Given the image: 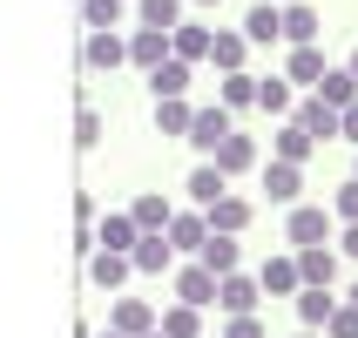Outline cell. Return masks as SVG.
Segmentation results:
<instances>
[{
  "label": "cell",
  "instance_id": "cell-1",
  "mask_svg": "<svg viewBox=\"0 0 358 338\" xmlns=\"http://www.w3.org/2000/svg\"><path fill=\"white\" fill-rule=\"evenodd\" d=\"M331 210H324V203H284V237H291V251H304V244H331Z\"/></svg>",
  "mask_w": 358,
  "mask_h": 338
},
{
  "label": "cell",
  "instance_id": "cell-2",
  "mask_svg": "<svg viewBox=\"0 0 358 338\" xmlns=\"http://www.w3.org/2000/svg\"><path fill=\"white\" fill-rule=\"evenodd\" d=\"M230 129H237V115H230L223 101H196V115H189V136H182V142H189L196 156H210V149H217Z\"/></svg>",
  "mask_w": 358,
  "mask_h": 338
},
{
  "label": "cell",
  "instance_id": "cell-3",
  "mask_svg": "<svg viewBox=\"0 0 358 338\" xmlns=\"http://www.w3.org/2000/svg\"><path fill=\"white\" fill-rule=\"evenodd\" d=\"M291 122H298L318 149H324V142H338V108H331V101H318L311 88H304V101H291Z\"/></svg>",
  "mask_w": 358,
  "mask_h": 338
},
{
  "label": "cell",
  "instance_id": "cell-4",
  "mask_svg": "<svg viewBox=\"0 0 358 338\" xmlns=\"http://www.w3.org/2000/svg\"><path fill=\"white\" fill-rule=\"evenodd\" d=\"M176 304H196V311H217V271L210 264H176Z\"/></svg>",
  "mask_w": 358,
  "mask_h": 338
},
{
  "label": "cell",
  "instance_id": "cell-5",
  "mask_svg": "<svg viewBox=\"0 0 358 338\" xmlns=\"http://www.w3.org/2000/svg\"><path fill=\"white\" fill-rule=\"evenodd\" d=\"M156 304H142V298H129V291H115V304H108V332H122V338H149L156 332Z\"/></svg>",
  "mask_w": 358,
  "mask_h": 338
},
{
  "label": "cell",
  "instance_id": "cell-6",
  "mask_svg": "<svg viewBox=\"0 0 358 338\" xmlns=\"http://www.w3.org/2000/svg\"><path fill=\"white\" fill-rule=\"evenodd\" d=\"M122 61H129V41L115 27H95V34L81 41V68H95V75H115Z\"/></svg>",
  "mask_w": 358,
  "mask_h": 338
},
{
  "label": "cell",
  "instance_id": "cell-7",
  "mask_svg": "<svg viewBox=\"0 0 358 338\" xmlns=\"http://www.w3.org/2000/svg\"><path fill=\"white\" fill-rule=\"evenodd\" d=\"M162 237H169V251H176V258H196L203 237H210V217H203V210H169Z\"/></svg>",
  "mask_w": 358,
  "mask_h": 338
},
{
  "label": "cell",
  "instance_id": "cell-8",
  "mask_svg": "<svg viewBox=\"0 0 358 338\" xmlns=\"http://www.w3.org/2000/svg\"><path fill=\"white\" fill-rule=\"evenodd\" d=\"M210 20H182V27H169V55L189 61V68H210Z\"/></svg>",
  "mask_w": 358,
  "mask_h": 338
},
{
  "label": "cell",
  "instance_id": "cell-9",
  "mask_svg": "<svg viewBox=\"0 0 358 338\" xmlns=\"http://www.w3.org/2000/svg\"><path fill=\"white\" fill-rule=\"evenodd\" d=\"M291 264H298V284H338V244H304L291 251Z\"/></svg>",
  "mask_w": 358,
  "mask_h": 338
},
{
  "label": "cell",
  "instance_id": "cell-10",
  "mask_svg": "<svg viewBox=\"0 0 358 338\" xmlns=\"http://www.w3.org/2000/svg\"><path fill=\"white\" fill-rule=\"evenodd\" d=\"M257 298H264L257 271H223V278H217V311H223V318H230V311H257Z\"/></svg>",
  "mask_w": 358,
  "mask_h": 338
},
{
  "label": "cell",
  "instance_id": "cell-11",
  "mask_svg": "<svg viewBox=\"0 0 358 338\" xmlns=\"http://www.w3.org/2000/svg\"><path fill=\"white\" fill-rule=\"evenodd\" d=\"M243 41H250V48H284V7L278 0H257V7L243 14Z\"/></svg>",
  "mask_w": 358,
  "mask_h": 338
},
{
  "label": "cell",
  "instance_id": "cell-12",
  "mask_svg": "<svg viewBox=\"0 0 358 338\" xmlns=\"http://www.w3.org/2000/svg\"><path fill=\"white\" fill-rule=\"evenodd\" d=\"M298 197H304V162L271 156L264 162V203H298Z\"/></svg>",
  "mask_w": 358,
  "mask_h": 338
},
{
  "label": "cell",
  "instance_id": "cell-13",
  "mask_svg": "<svg viewBox=\"0 0 358 338\" xmlns=\"http://www.w3.org/2000/svg\"><path fill=\"white\" fill-rule=\"evenodd\" d=\"M291 311H298L304 332H324V318L338 311V291H331V284H304L298 298H291Z\"/></svg>",
  "mask_w": 358,
  "mask_h": 338
},
{
  "label": "cell",
  "instance_id": "cell-14",
  "mask_svg": "<svg viewBox=\"0 0 358 338\" xmlns=\"http://www.w3.org/2000/svg\"><path fill=\"white\" fill-rule=\"evenodd\" d=\"M203 162H217L223 176H243V169H257V142L243 136V129H230V136H223V142H217V149H210Z\"/></svg>",
  "mask_w": 358,
  "mask_h": 338
},
{
  "label": "cell",
  "instance_id": "cell-15",
  "mask_svg": "<svg viewBox=\"0 0 358 338\" xmlns=\"http://www.w3.org/2000/svg\"><path fill=\"white\" fill-rule=\"evenodd\" d=\"M129 264H136L142 278H162V271H176V251H169V237H162V230H142L136 251H129Z\"/></svg>",
  "mask_w": 358,
  "mask_h": 338
},
{
  "label": "cell",
  "instance_id": "cell-16",
  "mask_svg": "<svg viewBox=\"0 0 358 338\" xmlns=\"http://www.w3.org/2000/svg\"><path fill=\"white\" fill-rule=\"evenodd\" d=\"M136 217H129V210H108V217H95V251H122V258H129V251H136Z\"/></svg>",
  "mask_w": 358,
  "mask_h": 338
},
{
  "label": "cell",
  "instance_id": "cell-17",
  "mask_svg": "<svg viewBox=\"0 0 358 338\" xmlns=\"http://www.w3.org/2000/svg\"><path fill=\"white\" fill-rule=\"evenodd\" d=\"M189 81H196V68H189V61H156V68H149V101H162V95H189Z\"/></svg>",
  "mask_w": 358,
  "mask_h": 338
},
{
  "label": "cell",
  "instance_id": "cell-18",
  "mask_svg": "<svg viewBox=\"0 0 358 338\" xmlns=\"http://www.w3.org/2000/svg\"><path fill=\"white\" fill-rule=\"evenodd\" d=\"M257 291H264V298H298V291H304L298 264H291V258H264L257 264Z\"/></svg>",
  "mask_w": 358,
  "mask_h": 338
},
{
  "label": "cell",
  "instance_id": "cell-19",
  "mask_svg": "<svg viewBox=\"0 0 358 338\" xmlns=\"http://www.w3.org/2000/svg\"><path fill=\"white\" fill-rule=\"evenodd\" d=\"M243 61H250L243 27H217V34H210V68H217V75H230V68H243Z\"/></svg>",
  "mask_w": 358,
  "mask_h": 338
},
{
  "label": "cell",
  "instance_id": "cell-20",
  "mask_svg": "<svg viewBox=\"0 0 358 338\" xmlns=\"http://www.w3.org/2000/svg\"><path fill=\"white\" fill-rule=\"evenodd\" d=\"M129 271H136V264L122 258V251H88V284H95V291H122Z\"/></svg>",
  "mask_w": 358,
  "mask_h": 338
},
{
  "label": "cell",
  "instance_id": "cell-21",
  "mask_svg": "<svg viewBox=\"0 0 358 338\" xmlns=\"http://www.w3.org/2000/svg\"><path fill=\"white\" fill-rule=\"evenodd\" d=\"M324 68H331V61H324V48L311 41V48H291V61H284V81H291V88H318Z\"/></svg>",
  "mask_w": 358,
  "mask_h": 338
},
{
  "label": "cell",
  "instance_id": "cell-22",
  "mask_svg": "<svg viewBox=\"0 0 358 338\" xmlns=\"http://www.w3.org/2000/svg\"><path fill=\"white\" fill-rule=\"evenodd\" d=\"M182 190H189V203H196V210H210V203H217V197H230V176H223L217 162H196Z\"/></svg>",
  "mask_w": 358,
  "mask_h": 338
},
{
  "label": "cell",
  "instance_id": "cell-23",
  "mask_svg": "<svg viewBox=\"0 0 358 338\" xmlns=\"http://www.w3.org/2000/svg\"><path fill=\"white\" fill-rule=\"evenodd\" d=\"M196 264H210V271H243V251H237V237H230V230H210V237H203V251H196Z\"/></svg>",
  "mask_w": 358,
  "mask_h": 338
},
{
  "label": "cell",
  "instance_id": "cell-24",
  "mask_svg": "<svg viewBox=\"0 0 358 338\" xmlns=\"http://www.w3.org/2000/svg\"><path fill=\"white\" fill-rule=\"evenodd\" d=\"M203 217H210V230H230V237H243L257 210H250V203H243V197H217V203H210V210H203Z\"/></svg>",
  "mask_w": 358,
  "mask_h": 338
},
{
  "label": "cell",
  "instance_id": "cell-25",
  "mask_svg": "<svg viewBox=\"0 0 358 338\" xmlns=\"http://www.w3.org/2000/svg\"><path fill=\"white\" fill-rule=\"evenodd\" d=\"M217 101L230 108V115H243V108H257V75H243V68H230V75L217 81Z\"/></svg>",
  "mask_w": 358,
  "mask_h": 338
},
{
  "label": "cell",
  "instance_id": "cell-26",
  "mask_svg": "<svg viewBox=\"0 0 358 338\" xmlns=\"http://www.w3.org/2000/svg\"><path fill=\"white\" fill-rule=\"evenodd\" d=\"M129 61L149 75L156 61H169V34H162V27H136V34H129Z\"/></svg>",
  "mask_w": 358,
  "mask_h": 338
},
{
  "label": "cell",
  "instance_id": "cell-27",
  "mask_svg": "<svg viewBox=\"0 0 358 338\" xmlns=\"http://www.w3.org/2000/svg\"><path fill=\"white\" fill-rule=\"evenodd\" d=\"M318 41V14L304 0H284V48H311Z\"/></svg>",
  "mask_w": 358,
  "mask_h": 338
},
{
  "label": "cell",
  "instance_id": "cell-28",
  "mask_svg": "<svg viewBox=\"0 0 358 338\" xmlns=\"http://www.w3.org/2000/svg\"><path fill=\"white\" fill-rule=\"evenodd\" d=\"M311 95H318V101H331V108H352V101H358V81H352V68H324Z\"/></svg>",
  "mask_w": 358,
  "mask_h": 338
},
{
  "label": "cell",
  "instance_id": "cell-29",
  "mask_svg": "<svg viewBox=\"0 0 358 338\" xmlns=\"http://www.w3.org/2000/svg\"><path fill=\"white\" fill-rule=\"evenodd\" d=\"M189 115H196L189 95H162L156 101V129H162V136H189Z\"/></svg>",
  "mask_w": 358,
  "mask_h": 338
},
{
  "label": "cell",
  "instance_id": "cell-30",
  "mask_svg": "<svg viewBox=\"0 0 358 338\" xmlns=\"http://www.w3.org/2000/svg\"><path fill=\"white\" fill-rule=\"evenodd\" d=\"M271 156H284V162H311V156H318V142L304 136L298 122H284L278 136H271Z\"/></svg>",
  "mask_w": 358,
  "mask_h": 338
},
{
  "label": "cell",
  "instance_id": "cell-31",
  "mask_svg": "<svg viewBox=\"0 0 358 338\" xmlns=\"http://www.w3.org/2000/svg\"><path fill=\"white\" fill-rule=\"evenodd\" d=\"M156 332L162 338H203V311L196 304H169V311L156 318Z\"/></svg>",
  "mask_w": 358,
  "mask_h": 338
},
{
  "label": "cell",
  "instance_id": "cell-32",
  "mask_svg": "<svg viewBox=\"0 0 358 338\" xmlns=\"http://www.w3.org/2000/svg\"><path fill=\"white\" fill-rule=\"evenodd\" d=\"M291 95H298V88L284 75H257V108L264 115H291Z\"/></svg>",
  "mask_w": 358,
  "mask_h": 338
},
{
  "label": "cell",
  "instance_id": "cell-33",
  "mask_svg": "<svg viewBox=\"0 0 358 338\" xmlns=\"http://www.w3.org/2000/svg\"><path fill=\"white\" fill-rule=\"evenodd\" d=\"M136 14H142V27H162V34H169V27H182V0H136Z\"/></svg>",
  "mask_w": 358,
  "mask_h": 338
},
{
  "label": "cell",
  "instance_id": "cell-34",
  "mask_svg": "<svg viewBox=\"0 0 358 338\" xmlns=\"http://www.w3.org/2000/svg\"><path fill=\"white\" fill-rule=\"evenodd\" d=\"M129 217H136V230H162V223H169V197H156V190H149V197L129 203Z\"/></svg>",
  "mask_w": 358,
  "mask_h": 338
},
{
  "label": "cell",
  "instance_id": "cell-35",
  "mask_svg": "<svg viewBox=\"0 0 358 338\" xmlns=\"http://www.w3.org/2000/svg\"><path fill=\"white\" fill-rule=\"evenodd\" d=\"M122 7H129V0H81V20H88V34H95V27H122Z\"/></svg>",
  "mask_w": 358,
  "mask_h": 338
},
{
  "label": "cell",
  "instance_id": "cell-36",
  "mask_svg": "<svg viewBox=\"0 0 358 338\" xmlns=\"http://www.w3.org/2000/svg\"><path fill=\"white\" fill-rule=\"evenodd\" d=\"M217 338H271V332H264V318H257V311H230Z\"/></svg>",
  "mask_w": 358,
  "mask_h": 338
},
{
  "label": "cell",
  "instance_id": "cell-37",
  "mask_svg": "<svg viewBox=\"0 0 358 338\" xmlns=\"http://www.w3.org/2000/svg\"><path fill=\"white\" fill-rule=\"evenodd\" d=\"M331 217H338V223H358V176L331 190Z\"/></svg>",
  "mask_w": 358,
  "mask_h": 338
},
{
  "label": "cell",
  "instance_id": "cell-38",
  "mask_svg": "<svg viewBox=\"0 0 358 338\" xmlns=\"http://www.w3.org/2000/svg\"><path fill=\"white\" fill-rule=\"evenodd\" d=\"M324 338H358V304H345V298H338V311L324 318Z\"/></svg>",
  "mask_w": 358,
  "mask_h": 338
},
{
  "label": "cell",
  "instance_id": "cell-39",
  "mask_svg": "<svg viewBox=\"0 0 358 338\" xmlns=\"http://www.w3.org/2000/svg\"><path fill=\"white\" fill-rule=\"evenodd\" d=\"M75 142H81V149H95V142H101V115H95V108H81V115H75Z\"/></svg>",
  "mask_w": 358,
  "mask_h": 338
},
{
  "label": "cell",
  "instance_id": "cell-40",
  "mask_svg": "<svg viewBox=\"0 0 358 338\" xmlns=\"http://www.w3.org/2000/svg\"><path fill=\"white\" fill-rule=\"evenodd\" d=\"M338 142H352V149H358V101H352V108H338Z\"/></svg>",
  "mask_w": 358,
  "mask_h": 338
},
{
  "label": "cell",
  "instance_id": "cell-41",
  "mask_svg": "<svg viewBox=\"0 0 358 338\" xmlns=\"http://www.w3.org/2000/svg\"><path fill=\"white\" fill-rule=\"evenodd\" d=\"M338 258H352V264H358V223H345V237H338Z\"/></svg>",
  "mask_w": 358,
  "mask_h": 338
},
{
  "label": "cell",
  "instance_id": "cell-42",
  "mask_svg": "<svg viewBox=\"0 0 358 338\" xmlns=\"http://www.w3.org/2000/svg\"><path fill=\"white\" fill-rule=\"evenodd\" d=\"M345 68H352V81H358V48H352V55H345Z\"/></svg>",
  "mask_w": 358,
  "mask_h": 338
},
{
  "label": "cell",
  "instance_id": "cell-43",
  "mask_svg": "<svg viewBox=\"0 0 358 338\" xmlns=\"http://www.w3.org/2000/svg\"><path fill=\"white\" fill-rule=\"evenodd\" d=\"M345 304H358V284H352V291H345Z\"/></svg>",
  "mask_w": 358,
  "mask_h": 338
},
{
  "label": "cell",
  "instance_id": "cell-44",
  "mask_svg": "<svg viewBox=\"0 0 358 338\" xmlns=\"http://www.w3.org/2000/svg\"><path fill=\"white\" fill-rule=\"evenodd\" d=\"M189 7H217V0H189Z\"/></svg>",
  "mask_w": 358,
  "mask_h": 338
},
{
  "label": "cell",
  "instance_id": "cell-45",
  "mask_svg": "<svg viewBox=\"0 0 358 338\" xmlns=\"http://www.w3.org/2000/svg\"><path fill=\"white\" fill-rule=\"evenodd\" d=\"M101 338H122V332H101Z\"/></svg>",
  "mask_w": 358,
  "mask_h": 338
},
{
  "label": "cell",
  "instance_id": "cell-46",
  "mask_svg": "<svg viewBox=\"0 0 358 338\" xmlns=\"http://www.w3.org/2000/svg\"><path fill=\"white\" fill-rule=\"evenodd\" d=\"M298 338H318V332H298Z\"/></svg>",
  "mask_w": 358,
  "mask_h": 338
},
{
  "label": "cell",
  "instance_id": "cell-47",
  "mask_svg": "<svg viewBox=\"0 0 358 338\" xmlns=\"http://www.w3.org/2000/svg\"><path fill=\"white\" fill-rule=\"evenodd\" d=\"M149 338H162V332H149Z\"/></svg>",
  "mask_w": 358,
  "mask_h": 338
},
{
  "label": "cell",
  "instance_id": "cell-48",
  "mask_svg": "<svg viewBox=\"0 0 358 338\" xmlns=\"http://www.w3.org/2000/svg\"><path fill=\"white\" fill-rule=\"evenodd\" d=\"M278 7H284V0H278Z\"/></svg>",
  "mask_w": 358,
  "mask_h": 338
},
{
  "label": "cell",
  "instance_id": "cell-49",
  "mask_svg": "<svg viewBox=\"0 0 358 338\" xmlns=\"http://www.w3.org/2000/svg\"><path fill=\"white\" fill-rule=\"evenodd\" d=\"M352 176H358V169H352Z\"/></svg>",
  "mask_w": 358,
  "mask_h": 338
}]
</instances>
